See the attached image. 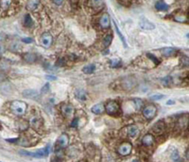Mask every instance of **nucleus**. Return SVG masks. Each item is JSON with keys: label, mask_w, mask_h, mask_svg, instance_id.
Here are the masks:
<instances>
[{"label": "nucleus", "mask_w": 189, "mask_h": 162, "mask_svg": "<svg viewBox=\"0 0 189 162\" xmlns=\"http://www.w3.org/2000/svg\"><path fill=\"white\" fill-rule=\"evenodd\" d=\"M110 66L112 68H115V67H119L121 66V61L119 59H112L109 62Z\"/></svg>", "instance_id": "nucleus-29"}, {"label": "nucleus", "mask_w": 189, "mask_h": 162, "mask_svg": "<svg viewBox=\"0 0 189 162\" xmlns=\"http://www.w3.org/2000/svg\"><path fill=\"white\" fill-rule=\"evenodd\" d=\"M90 3H91V6L94 10H100L104 6V2L103 1H90Z\"/></svg>", "instance_id": "nucleus-26"}, {"label": "nucleus", "mask_w": 189, "mask_h": 162, "mask_svg": "<svg viewBox=\"0 0 189 162\" xmlns=\"http://www.w3.org/2000/svg\"><path fill=\"white\" fill-rule=\"evenodd\" d=\"M165 124L163 120H158L157 122L152 126L151 128V132L155 134V135H161L165 132Z\"/></svg>", "instance_id": "nucleus-9"}, {"label": "nucleus", "mask_w": 189, "mask_h": 162, "mask_svg": "<svg viewBox=\"0 0 189 162\" xmlns=\"http://www.w3.org/2000/svg\"><path fill=\"white\" fill-rule=\"evenodd\" d=\"M39 3L40 1H38V0H36V1H29L26 3V8H28L29 11H34L39 6Z\"/></svg>", "instance_id": "nucleus-24"}, {"label": "nucleus", "mask_w": 189, "mask_h": 162, "mask_svg": "<svg viewBox=\"0 0 189 162\" xmlns=\"http://www.w3.org/2000/svg\"><path fill=\"white\" fill-rule=\"evenodd\" d=\"M112 41V35H107L106 37L103 39V46H104V48H108L111 45Z\"/></svg>", "instance_id": "nucleus-28"}, {"label": "nucleus", "mask_w": 189, "mask_h": 162, "mask_svg": "<svg viewBox=\"0 0 189 162\" xmlns=\"http://www.w3.org/2000/svg\"><path fill=\"white\" fill-rule=\"evenodd\" d=\"M19 154H21L22 156H33V152H29L26 150H20Z\"/></svg>", "instance_id": "nucleus-36"}, {"label": "nucleus", "mask_w": 189, "mask_h": 162, "mask_svg": "<svg viewBox=\"0 0 189 162\" xmlns=\"http://www.w3.org/2000/svg\"><path fill=\"white\" fill-rule=\"evenodd\" d=\"M30 124H31V126H32V127H33L34 129H36V130H38V127H40V126H42V124H41V120L37 119V118H34V119L31 120Z\"/></svg>", "instance_id": "nucleus-27"}, {"label": "nucleus", "mask_w": 189, "mask_h": 162, "mask_svg": "<svg viewBox=\"0 0 189 162\" xmlns=\"http://www.w3.org/2000/svg\"><path fill=\"white\" fill-rule=\"evenodd\" d=\"M164 98H165V95H162V94H155V95L150 97V100L159 101V100H162V99H164Z\"/></svg>", "instance_id": "nucleus-33"}, {"label": "nucleus", "mask_w": 189, "mask_h": 162, "mask_svg": "<svg viewBox=\"0 0 189 162\" xmlns=\"http://www.w3.org/2000/svg\"><path fill=\"white\" fill-rule=\"evenodd\" d=\"M23 58L26 63H29V64H33V63L37 61V56H36L34 53H31V52L24 54Z\"/></svg>", "instance_id": "nucleus-18"}, {"label": "nucleus", "mask_w": 189, "mask_h": 162, "mask_svg": "<svg viewBox=\"0 0 189 162\" xmlns=\"http://www.w3.org/2000/svg\"><path fill=\"white\" fill-rule=\"evenodd\" d=\"M139 26L140 28L145 30H154L155 29V25L153 23H151L150 21H148L146 18H141L140 22H139Z\"/></svg>", "instance_id": "nucleus-11"}, {"label": "nucleus", "mask_w": 189, "mask_h": 162, "mask_svg": "<svg viewBox=\"0 0 189 162\" xmlns=\"http://www.w3.org/2000/svg\"><path fill=\"white\" fill-rule=\"evenodd\" d=\"M32 41H33V39L30 38V37H26V38L22 39V42L26 43V44H30V43H32Z\"/></svg>", "instance_id": "nucleus-38"}, {"label": "nucleus", "mask_w": 189, "mask_h": 162, "mask_svg": "<svg viewBox=\"0 0 189 162\" xmlns=\"http://www.w3.org/2000/svg\"><path fill=\"white\" fill-rule=\"evenodd\" d=\"M162 84H163L165 86H166V87H168L169 85H170V84H171V77H165V78H164L163 80H162Z\"/></svg>", "instance_id": "nucleus-31"}, {"label": "nucleus", "mask_w": 189, "mask_h": 162, "mask_svg": "<svg viewBox=\"0 0 189 162\" xmlns=\"http://www.w3.org/2000/svg\"><path fill=\"white\" fill-rule=\"evenodd\" d=\"M49 89H50V84H49V83H47V84L43 86V88H42V90H41V92H42L43 94H47V93L49 92Z\"/></svg>", "instance_id": "nucleus-35"}, {"label": "nucleus", "mask_w": 189, "mask_h": 162, "mask_svg": "<svg viewBox=\"0 0 189 162\" xmlns=\"http://www.w3.org/2000/svg\"><path fill=\"white\" fill-rule=\"evenodd\" d=\"M115 30H116V32H117V34H118V36H119V38L121 39V41H122V43H123V45H124V47H125V48H127L128 46H127V43H126V40H125V38L123 37L122 33L120 32V30H119V29H118V27H117V25H116L115 23Z\"/></svg>", "instance_id": "nucleus-30"}, {"label": "nucleus", "mask_w": 189, "mask_h": 162, "mask_svg": "<svg viewBox=\"0 0 189 162\" xmlns=\"http://www.w3.org/2000/svg\"><path fill=\"white\" fill-rule=\"evenodd\" d=\"M0 129H1V126H0Z\"/></svg>", "instance_id": "nucleus-48"}, {"label": "nucleus", "mask_w": 189, "mask_h": 162, "mask_svg": "<svg viewBox=\"0 0 189 162\" xmlns=\"http://www.w3.org/2000/svg\"><path fill=\"white\" fill-rule=\"evenodd\" d=\"M79 162H84V161H79Z\"/></svg>", "instance_id": "nucleus-47"}, {"label": "nucleus", "mask_w": 189, "mask_h": 162, "mask_svg": "<svg viewBox=\"0 0 189 162\" xmlns=\"http://www.w3.org/2000/svg\"><path fill=\"white\" fill-rule=\"evenodd\" d=\"M68 144H69V137L67 136L66 134L64 133L58 138L57 142H56V146L64 150V149H65V148H67Z\"/></svg>", "instance_id": "nucleus-7"}, {"label": "nucleus", "mask_w": 189, "mask_h": 162, "mask_svg": "<svg viewBox=\"0 0 189 162\" xmlns=\"http://www.w3.org/2000/svg\"><path fill=\"white\" fill-rule=\"evenodd\" d=\"M132 143H130V142H123L118 147L117 153H118V155H120V156H129L130 153H132Z\"/></svg>", "instance_id": "nucleus-6"}, {"label": "nucleus", "mask_w": 189, "mask_h": 162, "mask_svg": "<svg viewBox=\"0 0 189 162\" xmlns=\"http://www.w3.org/2000/svg\"><path fill=\"white\" fill-rule=\"evenodd\" d=\"M92 113L96 114V115H100L102 113H104L105 111V105L103 103H97V104H94L91 108Z\"/></svg>", "instance_id": "nucleus-14"}, {"label": "nucleus", "mask_w": 189, "mask_h": 162, "mask_svg": "<svg viewBox=\"0 0 189 162\" xmlns=\"http://www.w3.org/2000/svg\"><path fill=\"white\" fill-rule=\"evenodd\" d=\"M110 15L108 13H104L100 19V26L102 29H108L110 27Z\"/></svg>", "instance_id": "nucleus-12"}, {"label": "nucleus", "mask_w": 189, "mask_h": 162, "mask_svg": "<svg viewBox=\"0 0 189 162\" xmlns=\"http://www.w3.org/2000/svg\"><path fill=\"white\" fill-rule=\"evenodd\" d=\"M61 112L62 115L65 117V118H72L75 114V108L73 105L64 103V104H62L61 106Z\"/></svg>", "instance_id": "nucleus-5"}, {"label": "nucleus", "mask_w": 189, "mask_h": 162, "mask_svg": "<svg viewBox=\"0 0 189 162\" xmlns=\"http://www.w3.org/2000/svg\"><path fill=\"white\" fill-rule=\"evenodd\" d=\"M153 142H154V137H153V135H151V134H147L142 138V144L147 147L151 146L152 144H153Z\"/></svg>", "instance_id": "nucleus-13"}, {"label": "nucleus", "mask_w": 189, "mask_h": 162, "mask_svg": "<svg viewBox=\"0 0 189 162\" xmlns=\"http://www.w3.org/2000/svg\"><path fill=\"white\" fill-rule=\"evenodd\" d=\"M175 20L178 21V22H181V23H184L186 21V17L185 15H176L175 16Z\"/></svg>", "instance_id": "nucleus-34"}, {"label": "nucleus", "mask_w": 189, "mask_h": 162, "mask_svg": "<svg viewBox=\"0 0 189 162\" xmlns=\"http://www.w3.org/2000/svg\"><path fill=\"white\" fill-rule=\"evenodd\" d=\"M26 108L28 105L25 102L22 101H13L11 104V110L14 115L16 116H23L26 112Z\"/></svg>", "instance_id": "nucleus-1"}, {"label": "nucleus", "mask_w": 189, "mask_h": 162, "mask_svg": "<svg viewBox=\"0 0 189 162\" xmlns=\"http://www.w3.org/2000/svg\"><path fill=\"white\" fill-rule=\"evenodd\" d=\"M50 153V145H47L43 149H39L37 151L33 152V157H37V158H43V157H46L49 155Z\"/></svg>", "instance_id": "nucleus-10"}, {"label": "nucleus", "mask_w": 189, "mask_h": 162, "mask_svg": "<svg viewBox=\"0 0 189 162\" xmlns=\"http://www.w3.org/2000/svg\"><path fill=\"white\" fill-rule=\"evenodd\" d=\"M39 95L37 90H34V89H26L25 91H23V96L25 98H29V99H33L36 98Z\"/></svg>", "instance_id": "nucleus-20"}, {"label": "nucleus", "mask_w": 189, "mask_h": 162, "mask_svg": "<svg viewBox=\"0 0 189 162\" xmlns=\"http://www.w3.org/2000/svg\"><path fill=\"white\" fill-rule=\"evenodd\" d=\"M5 52V47L3 46L2 44H0V55Z\"/></svg>", "instance_id": "nucleus-40"}, {"label": "nucleus", "mask_w": 189, "mask_h": 162, "mask_svg": "<svg viewBox=\"0 0 189 162\" xmlns=\"http://www.w3.org/2000/svg\"><path fill=\"white\" fill-rule=\"evenodd\" d=\"M53 3L55 4V5L60 6V5H62V3H64V1H62V0H58V1H53Z\"/></svg>", "instance_id": "nucleus-43"}, {"label": "nucleus", "mask_w": 189, "mask_h": 162, "mask_svg": "<svg viewBox=\"0 0 189 162\" xmlns=\"http://www.w3.org/2000/svg\"><path fill=\"white\" fill-rule=\"evenodd\" d=\"M161 52L163 54V56L170 57V56H174L175 54L177 53V50H176V48H165L162 49Z\"/></svg>", "instance_id": "nucleus-17"}, {"label": "nucleus", "mask_w": 189, "mask_h": 162, "mask_svg": "<svg viewBox=\"0 0 189 162\" xmlns=\"http://www.w3.org/2000/svg\"><path fill=\"white\" fill-rule=\"evenodd\" d=\"M179 157H180V155H179V152L177 150H175L173 153H172V155H171V159L174 160V161H177L179 159Z\"/></svg>", "instance_id": "nucleus-37"}, {"label": "nucleus", "mask_w": 189, "mask_h": 162, "mask_svg": "<svg viewBox=\"0 0 189 162\" xmlns=\"http://www.w3.org/2000/svg\"><path fill=\"white\" fill-rule=\"evenodd\" d=\"M53 43V37L49 32H44L41 36V45L44 48H49Z\"/></svg>", "instance_id": "nucleus-8"}, {"label": "nucleus", "mask_w": 189, "mask_h": 162, "mask_svg": "<svg viewBox=\"0 0 189 162\" xmlns=\"http://www.w3.org/2000/svg\"><path fill=\"white\" fill-rule=\"evenodd\" d=\"M46 78H47V80H51V81H54V80L57 79L55 76H51V75H47Z\"/></svg>", "instance_id": "nucleus-41"}, {"label": "nucleus", "mask_w": 189, "mask_h": 162, "mask_svg": "<svg viewBox=\"0 0 189 162\" xmlns=\"http://www.w3.org/2000/svg\"><path fill=\"white\" fill-rule=\"evenodd\" d=\"M75 96L80 102H85V101L87 100V97H88L87 92L85 91V90H83V89L76 90V91H75Z\"/></svg>", "instance_id": "nucleus-15"}, {"label": "nucleus", "mask_w": 189, "mask_h": 162, "mask_svg": "<svg viewBox=\"0 0 189 162\" xmlns=\"http://www.w3.org/2000/svg\"><path fill=\"white\" fill-rule=\"evenodd\" d=\"M132 162H140V161L137 160V159H134V160H132Z\"/></svg>", "instance_id": "nucleus-46"}, {"label": "nucleus", "mask_w": 189, "mask_h": 162, "mask_svg": "<svg viewBox=\"0 0 189 162\" xmlns=\"http://www.w3.org/2000/svg\"><path fill=\"white\" fill-rule=\"evenodd\" d=\"M65 63V61H64V59H60L59 61H58V66H64V64Z\"/></svg>", "instance_id": "nucleus-42"}, {"label": "nucleus", "mask_w": 189, "mask_h": 162, "mask_svg": "<svg viewBox=\"0 0 189 162\" xmlns=\"http://www.w3.org/2000/svg\"><path fill=\"white\" fill-rule=\"evenodd\" d=\"M155 8H156V10L159 12H166V11H168L169 6L164 1H157V2H155Z\"/></svg>", "instance_id": "nucleus-19"}, {"label": "nucleus", "mask_w": 189, "mask_h": 162, "mask_svg": "<svg viewBox=\"0 0 189 162\" xmlns=\"http://www.w3.org/2000/svg\"><path fill=\"white\" fill-rule=\"evenodd\" d=\"M137 84V81L134 77H132V76H130V77H126L122 80V82H121V86L124 90L126 91H130V90H132V88H134L136 86Z\"/></svg>", "instance_id": "nucleus-3"}, {"label": "nucleus", "mask_w": 189, "mask_h": 162, "mask_svg": "<svg viewBox=\"0 0 189 162\" xmlns=\"http://www.w3.org/2000/svg\"><path fill=\"white\" fill-rule=\"evenodd\" d=\"M132 102H133L134 107H135L136 110L142 109V107H143V101L141 100V99H139V98H134L133 100H132Z\"/></svg>", "instance_id": "nucleus-25"}, {"label": "nucleus", "mask_w": 189, "mask_h": 162, "mask_svg": "<svg viewBox=\"0 0 189 162\" xmlns=\"http://www.w3.org/2000/svg\"><path fill=\"white\" fill-rule=\"evenodd\" d=\"M105 111L107 112L108 115L115 117L120 115V106L116 102L111 101L109 102H107V104L105 105Z\"/></svg>", "instance_id": "nucleus-2"}, {"label": "nucleus", "mask_w": 189, "mask_h": 162, "mask_svg": "<svg viewBox=\"0 0 189 162\" xmlns=\"http://www.w3.org/2000/svg\"><path fill=\"white\" fill-rule=\"evenodd\" d=\"M156 113H157V108L154 104H151V103L145 106L143 109V116L145 117V119L147 120H150L153 119Z\"/></svg>", "instance_id": "nucleus-4"}, {"label": "nucleus", "mask_w": 189, "mask_h": 162, "mask_svg": "<svg viewBox=\"0 0 189 162\" xmlns=\"http://www.w3.org/2000/svg\"><path fill=\"white\" fill-rule=\"evenodd\" d=\"M94 70H96V66L94 64H89L87 66H83L82 68V72L84 74H92L94 72Z\"/></svg>", "instance_id": "nucleus-21"}, {"label": "nucleus", "mask_w": 189, "mask_h": 162, "mask_svg": "<svg viewBox=\"0 0 189 162\" xmlns=\"http://www.w3.org/2000/svg\"><path fill=\"white\" fill-rule=\"evenodd\" d=\"M79 120L78 118L75 119V120L71 122V127H77V126L79 125Z\"/></svg>", "instance_id": "nucleus-39"}, {"label": "nucleus", "mask_w": 189, "mask_h": 162, "mask_svg": "<svg viewBox=\"0 0 189 162\" xmlns=\"http://www.w3.org/2000/svg\"><path fill=\"white\" fill-rule=\"evenodd\" d=\"M21 44L17 41H14L12 42L11 45H10V50L12 51V52H18L21 49Z\"/></svg>", "instance_id": "nucleus-22"}, {"label": "nucleus", "mask_w": 189, "mask_h": 162, "mask_svg": "<svg viewBox=\"0 0 189 162\" xmlns=\"http://www.w3.org/2000/svg\"><path fill=\"white\" fill-rule=\"evenodd\" d=\"M24 25L26 27H28V28H30V27L33 26V20L32 18H31V15L29 13L25 15V18H24Z\"/></svg>", "instance_id": "nucleus-23"}, {"label": "nucleus", "mask_w": 189, "mask_h": 162, "mask_svg": "<svg viewBox=\"0 0 189 162\" xmlns=\"http://www.w3.org/2000/svg\"><path fill=\"white\" fill-rule=\"evenodd\" d=\"M147 56L148 58H150V59L152 62H153L155 65H159V64H160V61H159L158 59H157V58H156L155 56L152 55V54H150V53H147Z\"/></svg>", "instance_id": "nucleus-32"}, {"label": "nucleus", "mask_w": 189, "mask_h": 162, "mask_svg": "<svg viewBox=\"0 0 189 162\" xmlns=\"http://www.w3.org/2000/svg\"><path fill=\"white\" fill-rule=\"evenodd\" d=\"M127 131L130 138H136L137 135L139 134V128L136 125H130L128 126Z\"/></svg>", "instance_id": "nucleus-16"}, {"label": "nucleus", "mask_w": 189, "mask_h": 162, "mask_svg": "<svg viewBox=\"0 0 189 162\" xmlns=\"http://www.w3.org/2000/svg\"><path fill=\"white\" fill-rule=\"evenodd\" d=\"M51 162H61V159L57 158V157H54V158L51 159Z\"/></svg>", "instance_id": "nucleus-44"}, {"label": "nucleus", "mask_w": 189, "mask_h": 162, "mask_svg": "<svg viewBox=\"0 0 189 162\" xmlns=\"http://www.w3.org/2000/svg\"><path fill=\"white\" fill-rule=\"evenodd\" d=\"M174 103H175V102H174L173 100H169L168 102H166V104L169 105V104H174Z\"/></svg>", "instance_id": "nucleus-45"}]
</instances>
